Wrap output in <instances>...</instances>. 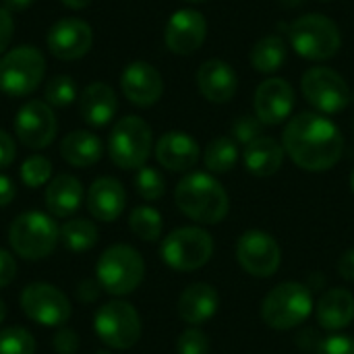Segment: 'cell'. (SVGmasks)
I'll use <instances>...</instances> for the list:
<instances>
[{
	"label": "cell",
	"mask_w": 354,
	"mask_h": 354,
	"mask_svg": "<svg viewBox=\"0 0 354 354\" xmlns=\"http://www.w3.org/2000/svg\"><path fill=\"white\" fill-rule=\"evenodd\" d=\"M282 147L290 160L309 172H324L338 164L344 147L340 129L317 112H301L288 120Z\"/></svg>",
	"instance_id": "cell-1"
},
{
	"label": "cell",
	"mask_w": 354,
	"mask_h": 354,
	"mask_svg": "<svg viewBox=\"0 0 354 354\" xmlns=\"http://www.w3.org/2000/svg\"><path fill=\"white\" fill-rule=\"evenodd\" d=\"M160 253L168 268L176 272H195L212 259L214 241L203 228L185 226L164 239Z\"/></svg>",
	"instance_id": "cell-9"
},
{
	"label": "cell",
	"mask_w": 354,
	"mask_h": 354,
	"mask_svg": "<svg viewBox=\"0 0 354 354\" xmlns=\"http://www.w3.org/2000/svg\"><path fill=\"white\" fill-rule=\"evenodd\" d=\"M317 354H354V338H351V336H330L319 344Z\"/></svg>",
	"instance_id": "cell-38"
},
{
	"label": "cell",
	"mask_w": 354,
	"mask_h": 354,
	"mask_svg": "<svg viewBox=\"0 0 354 354\" xmlns=\"http://www.w3.org/2000/svg\"><path fill=\"white\" fill-rule=\"evenodd\" d=\"M15 199V185L8 176L0 174V207L8 205Z\"/></svg>",
	"instance_id": "cell-44"
},
{
	"label": "cell",
	"mask_w": 354,
	"mask_h": 354,
	"mask_svg": "<svg viewBox=\"0 0 354 354\" xmlns=\"http://www.w3.org/2000/svg\"><path fill=\"white\" fill-rule=\"evenodd\" d=\"M313 311V297L299 282L278 284L261 303V319L274 330H292L301 326Z\"/></svg>",
	"instance_id": "cell-6"
},
{
	"label": "cell",
	"mask_w": 354,
	"mask_h": 354,
	"mask_svg": "<svg viewBox=\"0 0 354 354\" xmlns=\"http://www.w3.org/2000/svg\"><path fill=\"white\" fill-rule=\"evenodd\" d=\"M174 201L187 218L199 224H218L228 214V195L224 187L205 172L185 176L176 185Z\"/></svg>",
	"instance_id": "cell-2"
},
{
	"label": "cell",
	"mask_w": 354,
	"mask_h": 354,
	"mask_svg": "<svg viewBox=\"0 0 354 354\" xmlns=\"http://www.w3.org/2000/svg\"><path fill=\"white\" fill-rule=\"evenodd\" d=\"M301 89L305 100L324 114L342 112L353 97L344 77L328 66H311L301 79Z\"/></svg>",
	"instance_id": "cell-11"
},
{
	"label": "cell",
	"mask_w": 354,
	"mask_h": 354,
	"mask_svg": "<svg viewBox=\"0 0 354 354\" xmlns=\"http://www.w3.org/2000/svg\"><path fill=\"white\" fill-rule=\"evenodd\" d=\"M220 297L209 284H193L178 299V315L189 326H201L218 311Z\"/></svg>",
	"instance_id": "cell-24"
},
{
	"label": "cell",
	"mask_w": 354,
	"mask_h": 354,
	"mask_svg": "<svg viewBox=\"0 0 354 354\" xmlns=\"http://www.w3.org/2000/svg\"><path fill=\"white\" fill-rule=\"evenodd\" d=\"M15 133L25 147L44 149L56 137V116L41 100L27 102L15 118Z\"/></svg>",
	"instance_id": "cell-14"
},
{
	"label": "cell",
	"mask_w": 354,
	"mask_h": 354,
	"mask_svg": "<svg viewBox=\"0 0 354 354\" xmlns=\"http://www.w3.org/2000/svg\"><path fill=\"white\" fill-rule=\"evenodd\" d=\"M44 95H46V104L56 106V108H64V106L75 102L77 85H75V81L68 75H58V77L48 81Z\"/></svg>",
	"instance_id": "cell-33"
},
{
	"label": "cell",
	"mask_w": 354,
	"mask_h": 354,
	"mask_svg": "<svg viewBox=\"0 0 354 354\" xmlns=\"http://www.w3.org/2000/svg\"><path fill=\"white\" fill-rule=\"evenodd\" d=\"M79 348V338L73 330L62 328L54 336V351L58 354H75Z\"/></svg>",
	"instance_id": "cell-39"
},
{
	"label": "cell",
	"mask_w": 354,
	"mask_h": 354,
	"mask_svg": "<svg viewBox=\"0 0 354 354\" xmlns=\"http://www.w3.org/2000/svg\"><path fill=\"white\" fill-rule=\"evenodd\" d=\"M232 137L236 143L249 145L257 137H261V120L255 114H245L234 120L232 124Z\"/></svg>",
	"instance_id": "cell-36"
},
{
	"label": "cell",
	"mask_w": 354,
	"mask_h": 354,
	"mask_svg": "<svg viewBox=\"0 0 354 354\" xmlns=\"http://www.w3.org/2000/svg\"><path fill=\"white\" fill-rule=\"evenodd\" d=\"M12 31H15V23H12L10 10L0 6V54L8 48L12 39Z\"/></svg>",
	"instance_id": "cell-41"
},
{
	"label": "cell",
	"mask_w": 354,
	"mask_h": 354,
	"mask_svg": "<svg viewBox=\"0 0 354 354\" xmlns=\"http://www.w3.org/2000/svg\"><path fill=\"white\" fill-rule=\"evenodd\" d=\"M284 147L272 139V137H257L255 141H251L249 145H245V166L251 174L255 176H272L282 168L284 162Z\"/></svg>",
	"instance_id": "cell-25"
},
{
	"label": "cell",
	"mask_w": 354,
	"mask_h": 354,
	"mask_svg": "<svg viewBox=\"0 0 354 354\" xmlns=\"http://www.w3.org/2000/svg\"><path fill=\"white\" fill-rule=\"evenodd\" d=\"M97 338L116 351L135 346L141 338V317L137 309L124 301H112L97 309L93 322Z\"/></svg>",
	"instance_id": "cell-10"
},
{
	"label": "cell",
	"mask_w": 354,
	"mask_h": 354,
	"mask_svg": "<svg viewBox=\"0 0 354 354\" xmlns=\"http://www.w3.org/2000/svg\"><path fill=\"white\" fill-rule=\"evenodd\" d=\"M83 201V185L73 174H58L50 180L46 189V205L48 212L56 218L71 216L79 209Z\"/></svg>",
	"instance_id": "cell-26"
},
{
	"label": "cell",
	"mask_w": 354,
	"mask_h": 354,
	"mask_svg": "<svg viewBox=\"0 0 354 354\" xmlns=\"http://www.w3.org/2000/svg\"><path fill=\"white\" fill-rule=\"evenodd\" d=\"M97 284L108 295L124 297L139 288L145 276V263L139 251L129 245H114L106 249L95 268Z\"/></svg>",
	"instance_id": "cell-4"
},
{
	"label": "cell",
	"mask_w": 354,
	"mask_h": 354,
	"mask_svg": "<svg viewBox=\"0 0 354 354\" xmlns=\"http://www.w3.org/2000/svg\"><path fill=\"white\" fill-rule=\"evenodd\" d=\"M120 87L124 97L139 108L153 106L164 93V81L160 71L143 60L131 62L124 68L120 77Z\"/></svg>",
	"instance_id": "cell-18"
},
{
	"label": "cell",
	"mask_w": 354,
	"mask_h": 354,
	"mask_svg": "<svg viewBox=\"0 0 354 354\" xmlns=\"http://www.w3.org/2000/svg\"><path fill=\"white\" fill-rule=\"evenodd\" d=\"M100 284L97 282H93V280H87V282H83L81 286H79V299H83V301H87V303H91L97 295H100Z\"/></svg>",
	"instance_id": "cell-45"
},
{
	"label": "cell",
	"mask_w": 354,
	"mask_h": 354,
	"mask_svg": "<svg viewBox=\"0 0 354 354\" xmlns=\"http://www.w3.org/2000/svg\"><path fill=\"white\" fill-rule=\"evenodd\" d=\"M44 75V54L33 46H19L0 58V91L10 97H23L35 91Z\"/></svg>",
	"instance_id": "cell-7"
},
{
	"label": "cell",
	"mask_w": 354,
	"mask_h": 354,
	"mask_svg": "<svg viewBox=\"0 0 354 354\" xmlns=\"http://www.w3.org/2000/svg\"><path fill=\"white\" fill-rule=\"evenodd\" d=\"M2 2H4V8L8 10H23L33 4V0H2Z\"/></svg>",
	"instance_id": "cell-46"
},
{
	"label": "cell",
	"mask_w": 354,
	"mask_h": 354,
	"mask_svg": "<svg viewBox=\"0 0 354 354\" xmlns=\"http://www.w3.org/2000/svg\"><path fill=\"white\" fill-rule=\"evenodd\" d=\"M129 226H131V230H133V234L137 239H141L145 243H153L162 234V216L153 207L139 205V207H135L131 212Z\"/></svg>",
	"instance_id": "cell-31"
},
{
	"label": "cell",
	"mask_w": 354,
	"mask_h": 354,
	"mask_svg": "<svg viewBox=\"0 0 354 354\" xmlns=\"http://www.w3.org/2000/svg\"><path fill=\"white\" fill-rule=\"evenodd\" d=\"M205 35H207V21L199 10H193V8L176 10L168 19L166 31H164L168 50L180 56L195 54L203 46Z\"/></svg>",
	"instance_id": "cell-15"
},
{
	"label": "cell",
	"mask_w": 354,
	"mask_h": 354,
	"mask_svg": "<svg viewBox=\"0 0 354 354\" xmlns=\"http://www.w3.org/2000/svg\"><path fill=\"white\" fill-rule=\"evenodd\" d=\"M46 41L50 54L58 60H77L91 50L93 31L85 21L68 17L50 27Z\"/></svg>",
	"instance_id": "cell-16"
},
{
	"label": "cell",
	"mask_w": 354,
	"mask_h": 354,
	"mask_svg": "<svg viewBox=\"0 0 354 354\" xmlns=\"http://www.w3.org/2000/svg\"><path fill=\"white\" fill-rule=\"evenodd\" d=\"M338 272H340V276H342L344 280L354 282V249H348V251L340 257V261H338Z\"/></svg>",
	"instance_id": "cell-43"
},
{
	"label": "cell",
	"mask_w": 354,
	"mask_h": 354,
	"mask_svg": "<svg viewBox=\"0 0 354 354\" xmlns=\"http://www.w3.org/2000/svg\"><path fill=\"white\" fill-rule=\"evenodd\" d=\"M255 116L261 124H280L284 122L295 106V91L288 81L272 77L259 83L255 91Z\"/></svg>",
	"instance_id": "cell-17"
},
{
	"label": "cell",
	"mask_w": 354,
	"mask_h": 354,
	"mask_svg": "<svg viewBox=\"0 0 354 354\" xmlns=\"http://www.w3.org/2000/svg\"><path fill=\"white\" fill-rule=\"evenodd\" d=\"M60 241L66 245V249L75 253H83V251H89L97 243V228L93 222L85 218L68 220L60 228Z\"/></svg>",
	"instance_id": "cell-30"
},
{
	"label": "cell",
	"mask_w": 354,
	"mask_h": 354,
	"mask_svg": "<svg viewBox=\"0 0 354 354\" xmlns=\"http://www.w3.org/2000/svg\"><path fill=\"white\" fill-rule=\"evenodd\" d=\"M60 241V230L56 222L41 212H25L8 228V243L12 251L23 259H44L48 257Z\"/></svg>",
	"instance_id": "cell-5"
},
{
	"label": "cell",
	"mask_w": 354,
	"mask_h": 354,
	"mask_svg": "<svg viewBox=\"0 0 354 354\" xmlns=\"http://www.w3.org/2000/svg\"><path fill=\"white\" fill-rule=\"evenodd\" d=\"M236 261L249 276L270 278L280 268L282 251L272 234L249 230L236 243Z\"/></svg>",
	"instance_id": "cell-13"
},
{
	"label": "cell",
	"mask_w": 354,
	"mask_h": 354,
	"mask_svg": "<svg viewBox=\"0 0 354 354\" xmlns=\"http://www.w3.org/2000/svg\"><path fill=\"white\" fill-rule=\"evenodd\" d=\"M124 205H127V193L116 178L102 176L91 183L87 191V209L95 220L114 222L122 214Z\"/></svg>",
	"instance_id": "cell-21"
},
{
	"label": "cell",
	"mask_w": 354,
	"mask_h": 354,
	"mask_svg": "<svg viewBox=\"0 0 354 354\" xmlns=\"http://www.w3.org/2000/svg\"><path fill=\"white\" fill-rule=\"evenodd\" d=\"M187 2H203V0H187Z\"/></svg>",
	"instance_id": "cell-50"
},
{
	"label": "cell",
	"mask_w": 354,
	"mask_h": 354,
	"mask_svg": "<svg viewBox=\"0 0 354 354\" xmlns=\"http://www.w3.org/2000/svg\"><path fill=\"white\" fill-rule=\"evenodd\" d=\"M15 156H17V149H15V141H12V137L0 129V168L10 166V164H12V160H15Z\"/></svg>",
	"instance_id": "cell-42"
},
{
	"label": "cell",
	"mask_w": 354,
	"mask_h": 354,
	"mask_svg": "<svg viewBox=\"0 0 354 354\" xmlns=\"http://www.w3.org/2000/svg\"><path fill=\"white\" fill-rule=\"evenodd\" d=\"M104 145L97 135L89 131H73L60 143V156L75 168H87L100 162Z\"/></svg>",
	"instance_id": "cell-27"
},
{
	"label": "cell",
	"mask_w": 354,
	"mask_h": 354,
	"mask_svg": "<svg viewBox=\"0 0 354 354\" xmlns=\"http://www.w3.org/2000/svg\"><path fill=\"white\" fill-rule=\"evenodd\" d=\"M116 108H118V100L114 89L102 81L87 85L79 97V112L83 120L91 127L108 124L114 118Z\"/></svg>",
	"instance_id": "cell-23"
},
{
	"label": "cell",
	"mask_w": 354,
	"mask_h": 354,
	"mask_svg": "<svg viewBox=\"0 0 354 354\" xmlns=\"http://www.w3.org/2000/svg\"><path fill=\"white\" fill-rule=\"evenodd\" d=\"M197 85L205 100L214 104H226L234 97L239 89V77L226 60L212 58L199 66Z\"/></svg>",
	"instance_id": "cell-19"
},
{
	"label": "cell",
	"mask_w": 354,
	"mask_h": 354,
	"mask_svg": "<svg viewBox=\"0 0 354 354\" xmlns=\"http://www.w3.org/2000/svg\"><path fill=\"white\" fill-rule=\"evenodd\" d=\"M288 39L295 52L307 60H330L342 46L338 25L317 12L303 15L290 23Z\"/></svg>",
	"instance_id": "cell-3"
},
{
	"label": "cell",
	"mask_w": 354,
	"mask_h": 354,
	"mask_svg": "<svg viewBox=\"0 0 354 354\" xmlns=\"http://www.w3.org/2000/svg\"><path fill=\"white\" fill-rule=\"evenodd\" d=\"M50 174H52V162L44 156H31L21 166V180L31 189L46 185Z\"/></svg>",
	"instance_id": "cell-35"
},
{
	"label": "cell",
	"mask_w": 354,
	"mask_h": 354,
	"mask_svg": "<svg viewBox=\"0 0 354 354\" xmlns=\"http://www.w3.org/2000/svg\"><path fill=\"white\" fill-rule=\"evenodd\" d=\"M21 309L31 322L48 328L62 326L71 317V301L66 295L44 282L29 284L21 292Z\"/></svg>",
	"instance_id": "cell-12"
},
{
	"label": "cell",
	"mask_w": 354,
	"mask_h": 354,
	"mask_svg": "<svg viewBox=\"0 0 354 354\" xmlns=\"http://www.w3.org/2000/svg\"><path fill=\"white\" fill-rule=\"evenodd\" d=\"M286 54H288V48L280 35H266L251 48L249 60L255 71L270 75L282 68V64L286 62Z\"/></svg>",
	"instance_id": "cell-28"
},
{
	"label": "cell",
	"mask_w": 354,
	"mask_h": 354,
	"mask_svg": "<svg viewBox=\"0 0 354 354\" xmlns=\"http://www.w3.org/2000/svg\"><path fill=\"white\" fill-rule=\"evenodd\" d=\"M0 354H35V340L25 328L0 330Z\"/></svg>",
	"instance_id": "cell-32"
},
{
	"label": "cell",
	"mask_w": 354,
	"mask_h": 354,
	"mask_svg": "<svg viewBox=\"0 0 354 354\" xmlns=\"http://www.w3.org/2000/svg\"><path fill=\"white\" fill-rule=\"evenodd\" d=\"M317 322L328 332L344 330L354 319V295L346 288H330L315 305Z\"/></svg>",
	"instance_id": "cell-22"
},
{
	"label": "cell",
	"mask_w": 354,
	"mask_h": 354,
	"mask_svg": "<svg viewBox=\"0 0 354 354\" xmlns=\"http://www.w3.org/2000/svg\"><path fill=\"white\" fill-rule=\"evenodd\" d=\"M176 351H178V354H207L209 340L201 330L191 328V330L180 334L178 342H176Z\"/></svg>",
	"instance_id": "cell-37"
},
{
	"label": "cell",
	"mask_w": 354,
	"mask_h": 354,
	"mask_svg": "<svg viewBox=\"0 0 354 354\" xmlns=\"http://www.w3.org/2000/svg\"><path fill=\"white\" fill-rule=\"evenodd\" d=\"M351 187H353V191H354V170H353V174H351Z\"/></svg>",
	"instance_id": "cell-49"
},
{
	"label": "cell",
	"mask_w": 354,
	"mask_h": 354,
	"mask_svg": "<svg viewBox=\"0 0 354 354\" xmlns=\"http://www.w3.org/2000/svg\"><path fill=\"white\" fill-rule=\"evenodd\" d=\"M239 160V145L230 137H218L207 143L203 162L205 168L214 174H226L236 166Z\"/></svg>",
	"instance_id": "cell-29"
},
{
	"label": "cell",
	"mask_w": 354,
	"mask_h": 354,
	"mask_svg": "<svg viewBox=\"0 0 354 354\" xmlns=\"http://www.w3.org/2000/svg\"><path fill=\"white\" fill-rule=\"evenodd\" d=\"M64 6H68V8H73V10H79V8H85V6H89L91 4V0H60Z\"/></svg>",
	"instance_id": "cell-47"
},
{
	"label": "cell",
	"mask_w": 354,
	"mask_h": 354,
	"mask_svg": "<svg viewBox=\"0 0 354 354\" xmlns=\"http://www.w3.org/2000/svg\"><path fill=\"white\" fill-rule=\"evenodd\" d=\"M112 162L122 170H139L151 153V129L139 116L120 118L108 139Z\"/></svg>",
	"instance_id": "cell-8"
},
{
	"label": "cell",
	"mask_w": 354,
	"mask_h": 354,
	"mask_svg": "<svg viewBox=\"0 0 354 354\" xmlns=\"http://www.w3.org/2000/svg\"><path fill=\"white\" fill-rule=\"evenodd\" d=\"M201 149L197 141L180 131L166 133L156 143V158L158 162L172 172H187L199 162Z\"/></svg>",
	"instance_id": "cell-20"
},
{
	"label": "cell",
	"mask_w": 354,
	"mask_h": 354,
	"mask_svg": "<svg viewBox=\"0 0 354 354\" xmlns=\"http://www.w3.org/2000/svg\"><path fill=\"white\" fill-rule=\"evenodd\" d=\"M4 317H6V305L0 301V324L4 322Z\"/></svg>",
	"instance_id": "cell-48"
},
{
	"label": "cell",
	"mask_w": 354,
	"mask_h": 354,
	"mask_svg": "<svg viewBox=\"0 0 354 354\" xmlns=\"http://www.w3.org/2000/svg\"><path fill=\"white\" fill-rule=\"evenodd\" d=\"M135 191L145 201H156L166 193V180L156 168H139L135 176Z\"/></svg>",
	"instance_id": "cell-34"
},
{
	"label": "cell",
	"mask_w": 354,
	"mask_h": 354,
	"mask_svg": "<svg viewBox=\"0 0 354 354\" xmlns=\"http://www.w3.org/2000/svg\"><path fill=\"white\" fill-rule=\"evenodd\" d=\"M15 278H17V261L8 251L0 249V288L8 286Z\"/></svg>",
	"instance_id": "cell-40"
}]
</instances>
